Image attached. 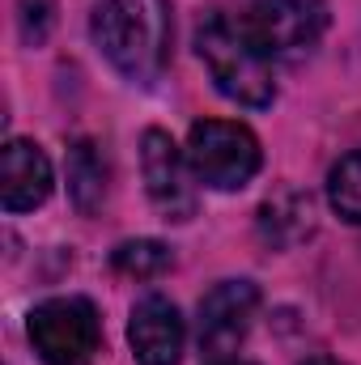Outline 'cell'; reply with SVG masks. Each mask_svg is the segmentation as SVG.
Returning a JSON list of instances; mask_svg holds the SVG:
<instances>
[{"label": "cell", "instance_id": "1", "mask_svg": "<svg viewBox=\"0 0 361 365\" xmlns=\"http://www.w3.org/2000/svg\"><path fill=\"white\" fill-rule=\"evenodd\" d=\"M200 60L208 64L213 86L238 106H268L276 98V81H272V60L247 38L238 17H208L195 34Z\"/></svg>", "mask_w": 361, "mask_h": 365}, {"label": "cell", "instance_id": "2", "mask_svg": "<svg viewBox=\"0 0 361 365\" xmlns=\"http://www.w3.org/2000/svg\"><path fill=\"white\" fill-rule=\"evenodd\" d=\"M260 140L247 123L234 119H200L187 132V166L213 191H238L260 175Z\"/></svg>", "mask_w": 361, "mask_h": 365}, {"label": "cell", "instance_id": "3", "mask_svg": "<svg viewBox=\"0 0 361 365\" xmlns=\"http://www.w3.org/2000/svg\"><path fill=\"white\" fill-rule=\"evenodd\" d=\"M30 344L47 365H90L102 349V319L90 297H47L30 310Z\"/></svg>", "mask_w": 361, "mask_h": 365}, {"label": "cell", "instance_id": "4", "mask_svg": "<svg viewBox=\"0 0 361 365\" xmlns=\"http://www.w3.org/2000/svg\"><path fill=\"white\" fill-rule=\"evenodd\" d=\"M238 21L268 60L285 64L310 56L323 34V13L315 0H251L247 13H238Z\"/></svg>", "mask_w": 361, "mask_h": 365}, {"label": "cell", "instance_id": "5", "mask_svg": "<svg viewBox=\"0 0 361 365\" xmlns=\"http://www.w3.org/2000/svg\"><path fill=\"white\" fill-rule=\"evenodd\" d=\"M260 310V289L251 280H221L200 302V353L208 361H230Z\"/></svg>", "mask_w": 361, "mask_h": 365}, {"label": "cell", "instance_id": "6", "mask_svg": "<svg viewBox=\"0 0 361 365\" xmlns=\"http://www.w3.org/2000/svg\"><path fill=\"white\" fill-rule=\"evenodd\" d=\"M93 43L102 47V56L123 73V77H149V60H153V34H149V17L141 0H102L93 9Z\"/></svg>", "mask_w": 361, "mask_h": 365}, {"label": "cell", "instance_id": "7", "mask_svg": "<svg viewBox=\"0 0 361 365\" xmlns=\"http://www.w3.org/2000/svg\"><path fill=\"white\" fill-rule=\"evenodd\" d=\"M141 170H145V187H149L153 208L166 221H191V212H195L191 166L162 128H149L141 136Z\"/></svg>", "mask_w": 361, "mask_h": 365}, {"label": "cell", "instance_id": "8", "mask_svg": "<svg viewBox=\"0 0 361 365\" xmlns=\"http://www.w3.org/2000/svg\"><path fill=\"white\" fill-rule=\"evenodd\" d=\"M183 340H187V327H183V314L171 297L149 293L132 306L128 344L141 365H179Z\"/></svg>", "mask_w": 361, "mask_h": 365}, {"label": "cell", "instance_id": "9", "mask_svg": "<svg viewBox=\"0 0 361 365\" xmlns=\"http://www.w3.org/2000/svg\"><path fill=\"white\" fill-rule=\"evenodd\" d=\"M51 195V162L34 140H9L4 145V182L0 204L4 212H30Z\"/></svg>", "mask_w": 361, "mask_h": 365}, {"label": "cell", "instance_id": "10", "mask_svg": "<svg viewBox=\"0 0 361 365\" xmlns=\"http://www.w3.org/2000/svg\"><path fill=\"white\" fill-rule=\"evenodd\" d=\"M68 195L81 212H98L106 200V158L93 140H77L68 149Z\"/></svg>", "mask_w": 361, "mask_h": 365}, {"label": "cell", "instance_id": "11", "mask_svg": "<svg viewBox=\"0 0 361 365\" xmlns=\"http://www.w3.org/2000/svg\"><path fill=\"white\" fill-rule=\"evenodd\" d=\"M171 264H175V251L158 238H132L111 251V268L119 276H136V280H153V276L171 272Z\"/></svg>", "mask_w": 361, "mask_h": 365}, {"label": "cell", "instance_id": "12", "mask_svg": "<svg viewBox=\"0 0 361 365\" xmlns=\"http://www.w3.org/2000/svg\"><path fill=\"white\" fill-rule=\"evenodd\" d=\"M327 200L332 208L349 221V225H361V153H349L332 166L327 175Z\"/></svg>", "mask_w": 361, "mask_h": 365}, {"label": "cell", "instance_id": "13", "mask_svg": "<svg viewBox=\"0 0 361 365\" xmlns=\"http://www.w3.org/2000/svg\"><path fill=\"white\" fill-rule=\"evenodd\" d=\"M47 30H51V0H21V38L39 47Z\"/></svg>", "mask_w": 361, "mask_h": 365}, {"label": "cell", "instance_id": "14", "mask_svg": "<svg viewBox=\"0 0 361 365\" xmlns=\"http://www.w3.org/2000/svg\"><path fill=\"white\" fill-rule=\"evenodd\" d=\"M306 365H340V361H332V357H310Z\"/></svg>", "mask_w": 361, "mask_h": 365}, {"label": "cell", "instance_id": "15", "mask_svg": "<svg viewBox=\"0 0 361 365\" xmlns=\"http://www.w3.org/2000/svg\"><path fill=\"white\" fill-rule=\"evenodd\" d=\"M213 365H251V361H238V357H230V361H213Z\"/></svg>", "mask_w": 361, "mask_h": 365}]
</instances>
